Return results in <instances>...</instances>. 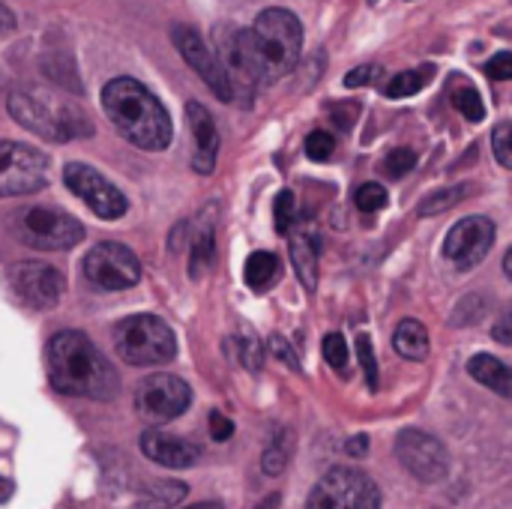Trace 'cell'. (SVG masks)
<instances>
[{"label": "cell", "instance_id": "d6a6232c", "mask_svg": "<svg viewBox=\"0 0 512 509\" xmlns=\"http://www.w3.org/2000/svg\"><path fill=\"white\" fill-rule=\"evenodd\" d=\"M357 357L363 363L369 390H378V363H375V348H372V339L369 336H357Z\"/></svg>", "mask_w": 512, "mask_h": 509}, {"label": "cell", "instance_id": "ee69618b", "mask_svg": "<svg viewBox=\"0 0 512 509\" xmlns=\"http://www.w3.org/2000/svg\"><path fill=\"white\" fill-rule=\"evenodd\" d=\"M12 498V483H6L3 477H0V504H6Z\"/></svg>", "mask_w": 512, "mask_h": 509}, {"label": "cell", "instance_id": "7dc6e473", "mask_svg": "<svg viewBox=\"0 0 512 509\" xmlns=\"http://www.w3.org/2000/svg\"><path fill=\"white\" fill-rule=\"evenodd\" d=\"M369 3H378V0H369Z\"/></svg>", "mask_w": 512, "mask_h": 509}, {"label": "cell", "instance_id": "1f68e13d", "mask_svg": "<svg viewBox=\"0 0 512 509\" xmlns=\"http://www.w3.org/2000/svg\"><path fill=\"white\" fill-rule=\"evenodd\" d=\"M414 165H417V153L411 147H399L384 159V171L390 177H405L408 171H414Z\"/></svg>", "mask_w": 512, "mask_h": 509}, {"label": "cell", "instance_id": "f35d334b", "mask_svg": "<svg viewBox=\"0 0 512 509\" xmlns=\"http://www.w3.org/2000/svg\"><path fill=\"white\" fill-rule=\"evenodd\" d=\"M210 435H213V441H228L234 435V423L225 414L213 411L210 414Z\"/></svg>", "mask_w": 512, "mask_h": 509}, {"label": "cell", "instance_id": "30bf717a", "mask_svg": "<svg viewBox=\"0 0 512 509\" xmlns=\"http://www.w3.org/2000/svg\"><path fill=\"white\" fill-rule=\"evenodd\" d=\"M189 402H192V393L186 381H180L177 375H165V372L144 378L135 390V411L153 426L177 420L189 408Z\"/></svg>", "mask_w": 512, "mask_h": 509}, {"label": "cell", "instance_id": "f1b7e54d", "mask_svg": "<svg viewBox=\"0 0 512 509\" xmlns=\"http://www.w3.org/2000/svg\"><path fill=\"white\" fill-rule=\"evenodd\" d=\"M354 201H357V207H360L363 213H378V210L387 207V189H384L381 183H363V186L357 189Z\"/></svg>", "mask_w": 512, "mask_h": 509}, {"label": "cell", "instance_id": "e575fe53", "mask_svg": "<svg viewBox=\"0 0 512 509\" xmlns=\"http://www.w3.org/2000/svg\"><path fill=\"white\" fill-rule=\"evenodd\" d=\"M237 345H240V363H243L249 372H258V369H261V360H264L261 345H258L252 336H237Z\"/></svg>", "mask_w": 512, "mask_h": 509}, {"label": "cell", "instance_id": "f546056e", "mask_svg": "<svg viewBox=\"0 0 512 509\" xmlns=\"http://www.w3.org/2000/svg\"><path fill=\"white\" fill-rule=\"evenodd\" d=\"M273 219H276V231L279 234H288V228L294 225L297 219V204H294V192H279L276 195V204H273Z\"/></svg>", "mask_w": 512, "mask_h": 509}, {"label": "cell", "instance_id": "836d02e7", "mask_svg": "<svg viewBox=\"0 0 512 509\" xmlns=\"http://www.w3.org/2000/svg\"><path fill=\"white\" fill-rule=\"evenodd\" d=\"M492 150H495L498 162H501L504 168H510L512 165V126L510 123H498V126H495V132H492Z\"/></svg>", "mask_w": 512, "mask_h": 509}, {"label": "cell", "instance_id": "277c9868", "mask_svg": "<svg viewBox=\"0 0 512 509\" xmlns=\"http://www.w3.org/2000/svg\"><path fill=\"white\" fill-rule=\"evenodd\" d=\"M9 114L30 132L48 138V141H72V138H90L93 123L90 117L72 105L69 99L39 90V87H15L6 99Z\"/></svg>", "mask_w": 512, "mask_h": 509}, {"label": "cell", "instance_id": "7402d4cb", "mask_svg": "<svg viewBox=\"0 0 512 509\" xmlns=\"http://www.w3.org/2000/svg\"><path fill=\"white\" fill-rule=\"evenodd\" d=\"M276 279H279V258L273 252H252L246 261V285L264 291Z\"/></svg>", "mask_w": 512, "mask_h": 509}, {"label": "cell", "instance_id": "44dd1931", "mask_svg": "<svg viewBox=\"0 0 512 509\" xmlns=\"http://www.w3.org/2000/svg\"><path fill=\"white\" fill-rule=\"evenodd\" d=\"M291 453H294V438H291V432H288V429L273 432V438L267 441L264 456H261V471H264L267 477H279V474L288 468Z\"/></svg>", "mask_w": 512, "mask_h": 509}, {"label": "cell", "instance_id": "8992f818", "mask_svg": "<svg viewBox=\"0 0 512 509\" xmlns=\"http://www.w3.org/2000/svg\"><path fill=\"white\" fill-rule=\"evenodd\" d=\"M15 237L30 249L66 252L84 240V225L63 210L27 207L15 216Z\"/></svg>", "mask_w": 512, "mask_h": 509}, {"label": "cell", "instance_id": "4dcf8cb0", "mask_svg": "<svg viewBox=\"0 0 512 509\" xmlns=\"http://www.w3.org/2000/svg\"><path fill=\"white\" fill-rule=\"evenodd\" d=\"M333 150H336V138H333L330 132H324V129L309 132V138H306V156H309V159L327 162V159L333 156Z\"/></svg>", "mask_w": 512, "mask_h": 509}, {"label": "cell", "instance_id": "52a82bcc", "mask_svg": "<svg viewBox=\"0 0 512 509\" xmlns=\"http://www.w3.org/2000/svg\"><path fill=\"white\" fill-rule=\"evenodd\" d=\"M306 509H381V492L369 474L333 468L309 492Z\"/></svg>", "mask_w": 512, "mask_h": 509}, {"label": "cell", "instance_id": "4316f807", "mask_svg": "<svg viewBox=\"0 0 512 509\" xmlns=\"http://www.w3.org/2000/svg\"><path fill=\"white\" fill-rule=\"evenodd\" d=\"M462 198H465V186H450V189L432 192V195L417 207V213H420V216H435V213H444V210L456 207Z\"/></svg>", "mask_w": 512, "mask_h": 509}, {"label": "cell", "instance_id": "7c38bea8", "mask_svg": "<svg viewBox=\"0 0 512 509\" xmlns=\"http://www.w3.org/2000/svg\"><path fill=\"white\" fill-rule=\"evenodd\" d=\"M63 183L69 186V192H75L99 219H120L126 213V195L105 180L96 168L84 165V162H69L63 168Z\"/></svg>", "mask_w": 512, "mask_h": 509}, {"label": "cell", "instance_id": "d590c367", "mask_svg": "<svg viewBox=\"0 0 512 509\" xmlns=\"http://www.w3.org/2000/svg\"><path fill=\"white\" fill-rule=\"evenodd\" d=\"M378 75H381L378 63H363V66H357V69H351L345 75V87H366V84L378 81Z\"/></svg>", "mask_w": 512, "mask_h": 509}, {"label": "cell", "instance_id": "5bb4252c", "mask_svg": "<svg viewBox=\"0 0 512 509\" xmlns=\"http://www.w3.org/2000/svg\"><path fill=\"white\" fill-rule=\"evenodd\" d=\"M171 36H174V45H177V51L183 54V60L192 66V72L201 75L204 84H207L222 102L237 99V96H234V87H231V81H228V75H225L219 57H216V51L201 39V33H198L195 27H189V24H174V27H171Z\"/></svg>", "mask_w": 512, "mask_h": 509}, {"label": "cell", "instance_id": "60d3db41", "mask_svg": "<svg viewBox=\"0 0 512 509\" xmlns=\"http://www.w3.org/2000/svg\"><path fill=\"white\" fill-rule=\"evenodd\" d=\"M15 27V15H12V9L9 6H3L0 3V33H9Z\"/></svg>", "mask_w": 512, "mask_h": 509}, {"label": "cell", "instance_id": "74e56055", "mask_svg": "<svg viewBox=\"0 0 512 509\" xmlns=\"http://www.w3.org/2000/svg\"><path fill=\"white\" fill-rule=\"evenodd\" d=\"M267 348H270V354H273L276 360H282V363H285L288 369H300V363H297V354L291 351L288 339H282V336H270Z\"/></svg>", "mask_w": 512, "mask_h": 509}, {"label": "cell", "instance_id": "7bdbcfd3", "mask_svg": "<svg viewBox=\"0 0 512 509\" xmlns=\"http://www.w3.org/2000/svg\"><path fill=\"white\" fill-rule=\"evenodd\" d=\"M279 504H282V495H270V498H264L255 509H279Z\"/></svg>", "mask_w": 512, "mask_h": 509}, {"label": "cell", "instance_id": "484cf974", "mask_svg": "<svg viewBox=\"0 0 512 509\" xmlns=\"http://www.w3.org/2000/svg\"><path fill=\"white\" fill-rule=\"evenodd\" d=\"M210 261H213V225L207 222V225L201 228V234L192 240V261H189L192 279H198V276L210 267Z\"/></svg>", "mask_w": 512, "mask_h": 509}, {"label": "cell", "instance_id": "ba28073f", "mask_svg": "<svg viewBox=\"0 0 512 509\" xmlns=\"http://www.w3.org/2000/svg\"><path fill=\"white\" fill-rule=\"evenodd\" d=\"M48 183V156L21 141H0V198L30 195Z\"/></svg>", "mask_w": 512, "mask_h": 509}, {"label": "cell", "instance_id": "ac0fdd59", "mask_svg": "<svg viewBox=\"0 0 512 509\" xmlns=\"http://www.w3.org/2000/svg\"><path fill=\"white\" fill-rule=\"evenodd\" d=\"M468 372H471L474 381H480L483 387L495 390L498 396H504V399L512 396V375L510 366L504 360H498L492 354H477V357H471Z\"/></svg>", "mask_w": 512, "mask_h": 509}, {"label": "cell", "instance_id": "e0dca14e", "mask_svg": "<svg viewBox=\"0 0 512 509\" xmlns=\"http://www.w3.org/2000/svg\"><path fill=\"white\" fill-rule=\"evenodd\" d=\"M141 453L162 465V468H171V471H186V468H195L198 459H201V447H195L192 441H183V438H174L168 432H144L141 435Z\"/></svg>", "mask_w": 512, "mask_h": 509}, {"label": "cell", "instance_id": "b9f144b4", "mask_svg": "<svg viewBox=\"0 0 512 509\" xmlns=\"http://www.w3.org/2000/svg\"><path fill=\"white\" fill-rule=\"evenodd\" d=\"M495 336H498V342H504V345H510V318H504V324H498V330H495Z\"/></svg>", "mask_w": 512, "mask_h": 509}, {"label": "cell", "instance_id": "2e32d148", "mask_svg": "<svg viewBox=\"0 0 512 509\" xmlns=\"http://www.w3.org/2000/svg\"><path fill=\"white\" fill-rule=\"evenodd\" d=\"M186 120H189V132H192V168L198 174H213L216 156H219V129L201 102L186 105Z\"/></svg>", "mask_w": 512, "mask_h": 509}, {"label": "cell", "instance_id": "8fae6325", "mask_svg": "<svg viewBox=\"0 0 512 509\" xmlns=\"http://www.w3.org/2000/svg\"><path fill=\"white\" fill-rule=\"evenodd\" d=\"M6 288L27 309H51L63 297V276L48 264L21 261L6 270Z\"/></svg>", "mask_w": 512, "mask_h": 509}, {"label": "cell", "instance_id": "9a60e30c", "mask_svg": "<svg viewBox=\"0 0 512 509\" xmlns=\"http://www.w3.org/2000/svg\"><path fill=\"white\" fill-rule=\"evenodd\" d=\"M495 234L498 228L489 216H468L450 228L444 240V258L453 261L459 270H471L492 252Z\"/></svg>", "mask_w": 512, "mask_h": 509}, {"label": "cell", "instance_id": "8d00e7d4", "mask_svg": "<svg viewBox=\"0 0 512 509\" xmlns=\"http://www.w3.org/2000/svg\"><path fill=\"white\" fill-rule=\"evenodd\" d=\"M486 75H489V78H495V81H507V78H512V54L510 51H501V54H495V57L486 63Z\"/></svg>", "mask_w": 512, "mask_h": 509}, {"label": "cell", "instance_id": "5b68a950", "mask_svg": "<svg viewBox=\"0 0 512 509\" xmlns=\"http://www.w3.org/2000/svg\"><path fill=\"white\" fill-rule=\"evenodd\" d=\"M114 348L129 366H162L177 357V339L171 327L156 315H132L114 327Z\"/></svg>", "mask_w": 512, "mask_h": 509}, {"label": "cell", "instance_id": "603a6c76", "mask_svg": "<svg viewBox=\"0 0 512 509\" xmlns=\"http://www.w3.org/2000/svg\"><path fill=\"white\" fill-rule=\"evenodd\" d=\"M186 498V486L174 480H159L138 498V509H171Z\"/></svg>", "mask_w": 512, "mask_h": 509}, {"label": "cell", "instance_id": "83f0119b", "mask_svg": "<svg viewBox=\"0 0 512 509\" xmlns=\"http://www.w3.org/2000/svg\"><path fill=\"white\" fill-rule=\"evenodd\" d=\"M324 357H327V363L333 366V372H339V375H348V372H351V348H348L345 336L330 333V336L324 339Z\"/></svg>", "mask_w": 512, "mask_h": 509}, {"label": "cell", "instance_id": "ffe728a7", "mask_svg": "<svg viewBox=\"0 0 512 509\" xmlns=\"http://www.w3.org/2000/svg\"><path fill=\"white\" fill-rule=\"evenodd\" d=\"M291 264L297 270V279L303 282L306 291H315L318 285V252L309 237H294L291 240Z\"/></svg>", "mask_w": 512, "mask_h": 509}, {"label": "cell", "instance_id": "9c48e42d", "mask_svg": "<svg viewBox=\"0 0 512 509\" xmlns=\"http://www.w3.org/2000/svg\"><path fill=\"white\" fill-rule=\"evenodd\" d=\"M81 267H84L87 282L102 291H123L141 279V264H138L135 252H129L123 243H111V240L96 243L84 255Z\"/></svg>", "mask_w": 512, "mask_h": 509}, {"label": "cell", "instance_id": "cb8c5ba5", "mask_svg": "<svg viewBox=\"0 0 512 509\" xmlns=\"http://www.w3.org/2000/svg\"><path fill=\"white\" fill-rule=\"evenodd\" d=\"M432 78V66H420V69H408V72H399L390 78L387 84V96L390 99H405V96H414L420 93Z\"/></svg>", "mask_w": 512, "mask_h": 509}, {"label": "cell", "instance_id": "f6af8a7d", "mask_svg": "<svg viewBox=\"0 0 512 509\" xmlns=\"http://www.w3.org/2000/svg\"><path fill=\"white\" fill-rule=\"evenodd\" d=\"M504 273H507V276H512V249L507 252V258H504Z\"/></svg>", "mask_w": 512, "mask_h": 509}, {"label": "cell", "instance_id": "ab89813d", "mask_svg": "<svg viewBox=\"0 0 512 509\" xmlns=\"http://www.w3.org/2000/svg\"><path fill=\"white\" fill-rule=\"evenodd\" d=\"M345 453H348L351 459H363V456L369 453V435H354V438L345 444Z\"/></svg>", "mask_w": 512, "mask_h": 509}, {"label": "cell", "instance_id": "3957f363", "mask_svg": "<svg viewBox=\"0 0 512 509\" xmlns=\"http://www.w3.org/2000/svg\"><path fill=\"white\" fill-rule=\"evenodd\" d=\"M252 63L258 81H279L297 69L303 51V24L291 9H264L249 30Z\"/></svg>", "mask_w": 512, "mask_h": 509}, {"label": "cell", "instance_id": "7a4b0ae2", "mask_svg": "<svg viewBox=\"0 0 512 509\" xmlns=\"http://www.w3.org/2000/svg\"><path fill=\"white\" fill-rule=\"evenodd\" d=\"M102 108L129 144L141 150H165L171 144V117L141 81L111 78L102 90Z\"/></svg>", "mask_w": 512, "mask_h": 509}, {"label": "cell", "instance_id": "d4e9b609", "mask_svg": "<svg viewBox=\"0 0 512 509\" xmlns=\"http://www.w3.org/2000/svg\"><path fill=\"white\" fill-rule=\"evenodd\" d=\"M450 99H453V105H456V111H459L462 117H468V120H474V123H480V120L486 117V105H483V99H480V93H477L474 84L465 81V84L453 87Z\"/></svg>", "mask_w": 512, "mask_h": 509}, {"label": "cell", "instance_id": "6da1fadb", "mask_svg": "<svg viewBox=\"0 0 512 509\" xmlns=\"http://www.w3.org/2000/svg\"><path fill=\"white\" fill-rule=\"evenodd\" d=\"M45 366L51 387L63 396L78 399H114L120 378L114 366L102 357V351L78 330L54 333L45 351Z\"/></svg>", "mask_w": 512, "mask_h": 509}, {"label": "cell", "instance_id": "d6986e66", "mask_svg": "<svg viewBox=\"0 0 512 509\" xmlns=\"http://www.w3.org/2000/svg\"><path fill=\"white\" fill-rule=\"evenodd\" d=\"M393 345L405 360H426V354H429V330L420 321L408 318V321H402L396 327Z\"/></svg>", "mask_w": 512, "mask_h": 509}, {"label": "cell", "instance_id": "bcb514c9", "mask_svg": "<svg viewBox=\"0 0 512 509\" xmlns=\"http://www.w3.org/2000/svg\"><path fill=\"white\" fill-rule=\"evenodd\" d=\"M186 509H222L216 501H207V504H195V507H186Z\"/></svg>", "mask_w": 512, "mask_h": 509}, {"label": "cell", "instance_id": "4fadbf2b", "mask_svg": "<svg viewBox=\"0 0 512 509\" xmlns=\"http://www.w3.org/2000/svg\"><path fill=\"white\" fill-rule=\"evenodd\" d=\"M396 456L405 465V471L420 483H441L450 471L447 447L429 432H417V429L402 432L396 438Z\"/></svg>", "mask_w": 512, "mask_h": 509}]
</instances>
